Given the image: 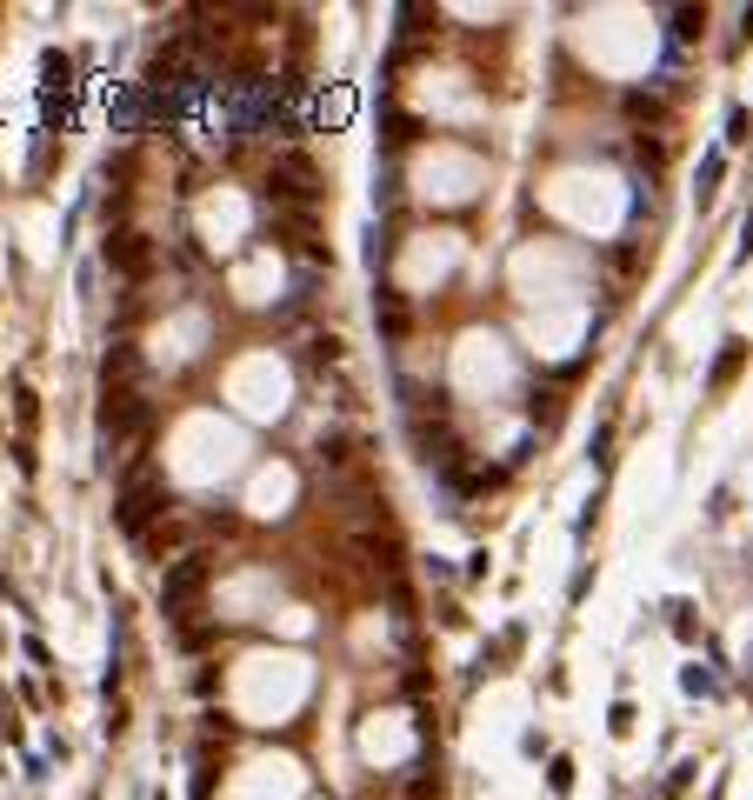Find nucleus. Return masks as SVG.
<instances>
[{
	"instance_id": "f257e3e1",
	"label": "nucleus",
	"mask_w": 753,
	"mask_h": 800,
	"mask_svg": "<svg viewBox=\"0 0 753 800\" xmlns=\"http://www.w3.org/2000/svg\"><path fill=\"white\" fill-rule=\"evenodd\" d=\"M153 507H167V480H153V473H134V480H127V494H121V507H114V514H121V527H127V534H140Z\"/></svg>"
},
{
	"instance_id": "f03ea898",
	"label": "nucleus",
	"mask_w": 753,
	"mask_h": 800,
	"mask_svg": "<svg viewBox=\"0 0 753 800\" xmlns=\"http://www.w3.org/2000/svg\"><path fill=\"white\" fill-rule=\"evenodd\" d=\"M313 187H320V174H313L307 153H281V160H274V194H287V201H313Z\"/></svg>"
},
{
	"instance_id": "7ed1b4c3",
	"label": "nucleus",
	"mask_w": 753,
	"mask_h": 800,
	"mask_svg": "<svg viewBox=\"0 0 753 800\" xmlns=\"http://www.w3.org/2000/svg\"><path fill=\"white\" fill-rule=\"evenodd\" d=\"M201 587H207V560H181V568L167 574V607L181 614V607H187V601H194Z\"/></svg>"
}]
</instances>
